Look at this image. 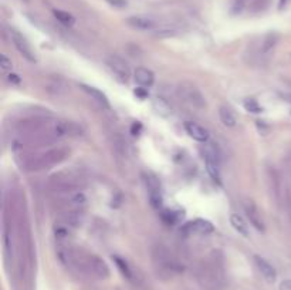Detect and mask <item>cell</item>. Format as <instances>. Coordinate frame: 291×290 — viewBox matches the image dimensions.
I'll return each mask as SVG.
<instances>
[{"mask_svg":"<svg viewBox=\"0 0 291 290\" xmlns=\"http://www.w3.org/2000/svg\"><path fill=\"white\" fill-rule=\"evenodd\" d=\"M280 40V36L277 33H268L264 40H263V43H261V47H260V51L263 53V54H268L270 51L277 46Z\"/></svg>","mask_w":291,"mask_h":290,"instance_id":"18","label":"cell"},{"mask_svg":"<svg viewBox=\"0 0 291 290\" xmlns=\"http://www.w3.org/2000/svg\"><path fill=\"white\" fill-rule=\"evenodd\" d=\"M23 2H26V3H27V2H30V0H23Z\"/></svg>","mask_w":291,"mask_h":290,"instance_id":"32","label":"cell"},{"mask_svg":"<svg viewBox=\"0 0 291 290\" xmlns=\"http://www.w3.org/2000/svg\"><path fill=\"white\" fill-rule=\"evenodd\" d=\"M197 279L205 290H221L225 284V267L221 258L213 253L197 269Z\"/></svg>","mask_w":291,"mask_h":290,"instance_id":"1","label":"cell"},{"mask_svg":"<svg viewBox=\"0 0 291 290\" xmlns=\"http://www.w3.org/2000/svg\"><path fill=\"white\" fill-rule=\"evenodd\" d=\"M270 5V0H253L249 6V12L250 13H261L266 10Z\"/></svg>","mask_w":291,"mask_h":290,"instance_id":"23","label":"cell"},{"mask_svg":"<svg viewBox=\"0 0 291 290\" xmlns=\"http://www.w3.org/2000/svg\"><path fill=\"white\" fill-rule=\"evenodd\" d=\"M219 117H220V121L229 128H233L237 124V120H236V115L233 114V111L228 107H220L219 108Z\"/></svg>","mask_w":291,"mask_h":290,"instance_id":"20","label":"cell"},{"mask_svg":"<svg viewBox=\"0 0 291 290\" xmlns=\"http://www.w3.org/2000/svg\"><path fill=\"white\" fill-rule=\"evenodd\" d=\"M243 209H244V214H246L249 222H250L259 232H264V231H266V226H264L263 216H261V212H260V209L257 208V205H256L252 199H244V201H243Z\"/></svg>","mask_w":291,"mask_h":290,"instance_id":"10","label":"cell"},{"mask_svg":"<svg viewBox=\"0 0 291 290\" xmlns=\"http://www.w3.org/2000/svg\"><path fill=\"white\" fill-rule=\"evenodd\" d=\"M69 155V151L65 148H57V150H50L37 157L29 158V161L26 162V168L30 171L47 170L54 165L60 164Z\"/></svg>","mask_w":291,"mask_h":290,"instance_id":"3","label":"cell"},{"mask_svg":"<svg viewBox=\"0 0 291 290\" xmlns=\"http://www.w3.org/2000/svg\"><path fill=\"white\" fill-rule=\"evenodd\" d=\"M162 219H164L168 225H172V223H175L177 219V216L175 212H172V211H164L162 212Z\"/></svg>","mask_w":291,"mask_h":290,"instance_id":"26","label":"cell"},{"mask_svg":"<svg viewBox=\"0 0 291 290\" xmlns=\"http://www.w3.org/2000/svg\"><path fill=\"white\" fill-rule=\"evenodd\" d=\"M185 130H186V133L189 134L190 138H193L197 142H203L205 144L209 139V131L205 127L200 126V124H197V122L186 121L185 122Z\"/></svg>","mask_w":291,"mask_h":290,"instance_id":"13","label":"cell"},{"mask_svg":"<svg viewBox=\"0 0 291 290\" xmlns=\"http://www.w3.org/2000/svg\"><path fill=\"white\" fill-rule=\"evenodd\" d=\"M244 108H246L249 113H261V107L259 106V102L253 98H246L244 100Z\"/></svg>","mask_w":291,"mask_h":290,"instance_id":"25","label":"cell"},{"mask_svg":"<svg viewBox=\"0 0 291 290\" xmlns=\"http://www.w3.org/2000/svg\"><path fill=\"white\" fill-rule=\"evenodd\" d=\"M142 90H144V87H140V89H137V90H135V94L140 95L141 98H145L146 93H145V91H142Z\"/></svg>","mask_w":291,"mask_h":290,"instance_id":"31","label":"cell"},{"mask_svg":"<svg viewBox=\"0 0 291 290\" xmlns=\"http://www.w3.org/2000/svg\"><path fill=\"white\" fill-rule=\"evenodd\" d=\"M81 89L87 93V94L91 97V98H94L101 107L107 108V110H109L111 108V106H109V101H108L107 95L104 94L102 91H100L98 89H95V87H91V86H85V84H81Z\"/></svg>","mask_w":291,"mask_h":290,"instance_id":"16","label":"cell"},{"mask_svg":"<svg viewBox=\"0 0 291 290\" xmlns=\"http://www.w3.org/2000/svg\"><path fill=\"white\" fill-rule=\"evenodd\" d=\"M10 37H12V42L14 47L17 49L21 56L25 57L27 61H30V63H34L36 61V56H34V50L32 49V46L30 43L27 42V38L21 34L20 32L17 30H14L12 29L10 30Z\"/></svg>","mask_w":291,"mask_h":290,"instance_id":"9","label":"cell"},{"mask_svg":"<svg viewBox=\"0 0 291 290\" xmlns=\"http://www.w3.org/2000/svg\"><path fill=\"white\" fill-rule=\"evenodd\" d=\"M0 67H2V70H3L5 73L9 71V70H12V61H10L5 54L0 56Z\"/></svg>","mask_w":291,"mask_h":290,"instance_id":"27","label":"cell"},{"mask_svg":"<svg viewBox=\"0 0 291 290\" xmlns=\"http://www.w3.org/2000/svg\"><path fill=\"white\" fill-rule=\"evenodd\" d=\"M152 106H153V110H155L159 115H162V117H169V115H172L171 106L168 104V101L161 98V97H156V98L153 100V102H152Z\"/></svg>","mask_w":291,"mask_h":290,"instance_id":"21","label":"cell"},{"mask_svg":"<svg viewBox=\"0 0 291 290\" xmlns=\"http://www.w3.org/2000/svg\"><path fill=\"white\" fill-rule=\"evenodd\" d=\"M185 231H188L189 234H197V235H210L213 231H215V226L213 223L206 219H196V221L189 222L186 226H185Z\"/></svg>","mask_w":291,"mask_h":290,"instance_id":"14","label":"cell"},{"mask_svg":"<svg viewBox=\"0 0 291 290\" xmlns=\"http://www.w3.org/2000/svg\"><path fill=\"white\" fill-rule=\"evenodd\" d=\"M125 22L129 27H132L135 30H141V32H155L158 29V22L149 16L137 14V16L128 17Z\"/></svg>","mask_w":291,"mask_h":290,"instance_id":"11","label":"cell"},{"mask_svg":"<svg viewBox=\"0 0 291 290\" xmlns=\"http://www.w3.org/2000/svg\"><path fill=\"white\" fill-rule=\"evenodd\" d=\"M142 179H144L146 191H148L151 205L155 209H159L162 206V190H161V182H159L158 177L149 171H144Z\"/></svg>","mask_w":291,"mask_h":290,"instance_id":"5","label":"cell"},{"mask_svg":"<svg viewBox=\"0 0 291 290\" xmlns=\"http://www.w3.org/2000/svg\"><path fill=\"white\" fill-rule=\"evenodd\" d=\"M113 259H114L117 267L120 269L121 275H122L124 278H127L128 280L133 282V272H132V269H131V266L128 265L127 260H125V259L120 258V256H113Z\"/></svg>","mask_w":291,"mask_h":290,"instance_id":"19","label":"cell"},{"mask_svg":"<svg viewBox=\"0 0 291 290\" xmlns=\"http://www.w3.org/2000/svg\"><path fill=\"white\" fill-rule=\"evenodd\" d=\"M290 56H291V53H290Z\"/></svg>","mask_w":291,"mask_h":290,"instance_id":"33","label":"cell"},{"mask_svg":"<svg viewBox=\"0 0 291 290\" xmlns=\"http://www.w3.org/2000/svg\"><path fill=\"white\" fill-rule=\"evenodd\" d=\"M176 30L175 29H171V27H158L153 34L156 36V37H173L175 34H176Z\"/></svg>","mask_w":291,"mask_h":290,"instance_id":"24","label":"cell"},{"mask_svg":"<svg viewBox=\"0 0 291 290\" xmlns=\"http://www.w3.org/2000/svg\"><path fill=\"white\" fill-rule=\"evenodd\" d=\"M230 225L233 226V229L239 235H241L243 238H249L250 236V229L247 222L241 218L240 215L232 214L230 215Z\"/></svg>","mask_w":291,"mask_h":290,"instance_id":"17","label":"cell"},{"mask_svg":"<svg viewBox=\"0 0 291 290\" xmlns=\"http://www.w3.org/2000/svg\"><path fill=\"white\" fill-rule=\"evenodd\" d=\"M152 260L161 278H172L173 275L184 272V266L165 246L159 245L153 247Z\"/></svg>","mask_w":291,"mask_h":290,"instance_id":"2","label":"cell"},{"mask_svg":"<svg viewBox=\"0 0 291 290\" xmlns=\"http://www.w3.org/2000/svg\"><path fill=\"white\" fill-rule=\"evenodd\" d=\"M253 260H254V265L257 267V271H259L260 275L264 278V280L268 282V283H274L276 279H277V271L274 269V266H273L267 259L261 258L259 255H256L253 258Z\"/></svg>","mask_w":291,"mask_h":290,"instance_id":"12","label":"cell"},{"mask_svg":"<svg viewBox=\"0 0 291 290\" xmlns=\"http://www.w3.org/2000/svg\"><path fill=\"white\" fill-rule=\"evenodd\" d=\"M107 66L109 71L113 73V76L121 82V84H127L131 78V69L121 57L109 56L107 58Z\"/></svg>","mask_w":291,"mask_h":290,"instance_id":"6","label":"cell"},{"mask_svg":"<svg viewBox=\"0 0 291 290\" xmlns=\"http://www.w3.org/2000/svg\"><path fill=\"white\" fill-rule=\"evenodd\" d=\"M177 95L186 104H189L190 107L196 108V110H205L206 108V98L200 93V90L195 87L193 84L189 82H182L177 87Z\"/></svg>","mask_w":291,"mask_h":290,"instance_id":"4","label":"cell"},{"mask_svg":"<svg viewBox=\"0 0 291 290\" xmlns=\"http://www.w3.org/2000/svg\"><path fill=\"white\" fill-rule=\"evenodd\" d=\"M78 178L71 175H56L50 179V190L53 192H63V194H74L78 188Z\"/></svg>","mask_w":291,"mask_h":290,"instance_id":"7","label":"cell"},{"mask_svg":"<svg viewBox=\"0 0 291 290\" xmlns=\"http://www.w3.org/2000/svg\"><path fill=\"white\" fill-rule=\"evenodd\" d=\"M53 14H54V17L64 26H73L76 23V19H74V16L70 14L69 12H64V10H53Z\"/></svg>","mask_w":291,"mask_h":290,"instance_id":"22","label":"cell"},{"mask_svg":"<svg viewBox=\"0 0 291 290\" xmlns=\"http://www.w3.org/2000/svg\"><path fill=\"white\" fill-rule=\"evenodd\" d=\"M280 290H291V279H287L280 284Z\"/></svg>","mask_w":291,"mask_h":290,"instance_id":"29","label":"cell"},{"mask_svg":"<svg viewBox=\"0 0 291 290\" xmlns=\"http://www.w3.org/2000/svg\"><path fill=\"white\" fill-rule=\"evenodd\" d=\"M203 155H205L208 172L212 175V178H215L216 181H219L220 179V174H219V152L216 150L215 145L210 144V142H205Z\"/></svg>","mask_w":291,"mask_h":290,"instance_id":"8","label":"cell"},{"mask_svg":"<svg viewBox=\"0 0 291 290\" xmlns=\"http://www.w3.org/2000/svg\"><path fill=\"white\" fill-rule=\"evenodd\" d=\"M247 2H249V0H236V2H234V9H239V10H240Z\"/></svg>","mask_w":291,"mask_h":290,"instance_id":"30","label":"cell"},{"mask_svg":"<svg viewBox=\"0 0 291 290\" xmlns=\"http://www.w3.org/2000/svg\"><path fill=\"white\" fill-rule=\"evenodd\" d=\"M135 81L140 84V87L148 89L155 81V74L149 69L138 67V69L135 70Z\"/></svg>","mask_w":291,"mask_h":290,"instance_id":"15","label":"cell"},{"mask_svg":"<svg viewBox=\"0 0 291 290\" xmlns=\"http://www.w3.org/2000/svg\"><path fill=\"white\" fill-rule=\"evenodd\" d=\"M107 3L117 7V9H122V7L127 6V0H107Z\"/></svg>","mask_w":291,"mask_h":290,"instance_id":"28","label":"cell"}]
</instances>
